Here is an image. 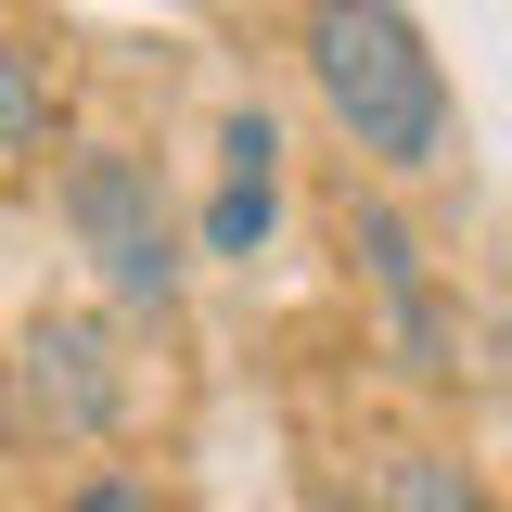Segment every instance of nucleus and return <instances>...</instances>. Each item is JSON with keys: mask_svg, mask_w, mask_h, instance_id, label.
Wrapping results in <instances>:
<instances>
[{"mask_svg": "<svg viewBox=\"0 0 512 512\" xmlns=\"http://www.w3.org/2000/svg\"><path fill=\"white\" fill-rule=\"evenodd\" d=\"M384 512H500V500H487L448 448H397V461H384Z\"/></svg>", "mask_w": 512, "mask_h": 512, "instance_id": "6", "label": "nucleus"}, {"mask_svg": "<svg viewBox=\"0 0 512 512\" xmlns=\"http://www.w3.org/2000/svg\"><path fill=\"white\" fill-rule=\"evenodd\" d=\"M52 141V90H39V64L0 39V154H39Z\"/></svg>", "mask_w": 512, "mask_h": 512, "instance_id": "7", "label": "nucleus"}, {"mask_svg": "<svg viewBox=\"0 0 512 512\" xmlns=\"http://www.w3.org/2000/svg\"><path fill=\"white\" fill-rule=\"evenodd\" d=\"M13 423H26V410H13V372H0V448H13Z\"/></svg>", "mask_w": 512, "mask_h": 512, "instance_id": "9", "label": "nucleus"}, {"mask_svg": "<svg viewBox=\"0 0 512 512\" xmlns=\"http://www.w3.org/2000/svg\"><path fill=\"white\" fill-rule=\"evenodd\" d=\"M64 231H77V256H90V282L116 295V308H180V231H167V192H154V167L128 154V141H77L64 154Z\"/></svg>", "mask_w": 512, "mask_h": 512, "instance_id": "2", "label": "nucleus"}, {"mask_svg": "<svg viewBox=\"0 0 512 512\" xmlns=\"http://www.w3.org/2000/svg\"><path fill=\"white\" fill-rule=\"evenodd\" d=\"M13 410L52 423V436H77V448H103V436H128L141 372L116 359V333H103L90 308H39L26 346H13Z\"/></svg>", "mask_w": 512, "mask_h": 512, "instance_id": "3", "label": "nucleus"}, {"mask_svg": "<svg viewBox=\"0 0 512 512\" xmlns=\"http://www.w3.org/2000/svg\"><path fill=\"white\" fill-rule=\"evenodd\" d=\"M269 218H282V128L244 103V116L218 128V205H205V256H256V244H269Z\"/></svg>", "mask_w": 512, "mask_h": 512, "instance_id": "5", "label": "nucleus"}, {"mask_svg": "<svg viewBox=\"0 0 512 512\" xmlns=\"http://www.w3.org/2000/svg\"><path fill=\"white\" fill-rule=\"evenodd\" d=\"M52 512H167V500H154L141 474H90V487H64Z\"/></svg>", "mask_w": 512, "mask_h": 512, "instance_id": "8", "label": "nucleus"}, {"mask_svg": "<svg viewBox=\"0 0 512 512\" xmlns=\"http://www.w3.org/2000/svg\"><path fill=\"white\" fill-rule=\"evenodd\" d=\"M308 90L384 180H423L448 154V77L397 0H308Z\"/></svg>", "mask_w": 512, "mask_h": 512, "instance_id": "1", "label": "nucleus"}, {"mask_svg": "<svg viewBox=\"0 0 512 512\" xmlns=\"http://www.w3.org/2000/svg\"><path fill=\"white\" fill-rule=\"evenodd\" d=\"M346 244H359V269H372V295H384V320H397V346H410V372H461V333H448L436 282H423L410 218H397V205H346Z\"/></svg>", "mask_w": 512, "mask_h": 512, "instance_id": "4", "label": "nucleus"}]
</instances>
